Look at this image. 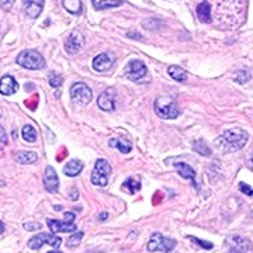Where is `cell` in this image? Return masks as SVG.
<instances>
[{
	"label": "cell",
	"instance_id": "obj_43",
	"mask_svg": "<svg viewBox=\"0 0 253 253\" xmlns=\"http://www.w3.org/2000/svg\"><path fill=\"white\" fill-rule=\"evenodd\" d=\"M228 253H241V252H236V251H234V249H229V252Z\"/></svg>",
	"mask_w": 253,
	"mask_h": 253
},
{
	"label": "cell",
	"instance_id": "obj_31",
	"mask_svg": "<svg viewBox=\"0 0 253 253\" xmlns=\"http://www.w3.org/2000/svg\"><path fill=\"white\" fill-rule=\"evenodd\" d=\"M7 141H9V138H7V132L4 131V128H3V126H0V151L7 145Z\"/></svg>",
	"mask_w": 253,
	"mask_h": 253
},
{
	"label": "cell",
	"instance_id": "obj_30",
	"mask_svg": "<svg viewBox=\"0 0 253 253\" xmlns=\"http://www.w3.org/2000/svg\"><path fill=\"white\" fill-rule=\"evenodd\" d=\"M249 79H251V73L248 72L246 69H245V71H239L235 78V81L238 82V83H242V84H244V83H246V82L249 81Z\"/></svg>",
	"mask_w": 253,
	"mask_h": 253
},
{
	"label": "cell",
	"instance_id": "obj_12",
	"mask_svg": "<svg viewBox=\"0 0 253 253\" xmlns=\"http://www.w3.org/2000/svg\"><path fill=\"white\" fill-rule=\"evenodd\" d=\"M226 245L229 246V249H234L236 252H241V253H246L251 251V248H252V244L248 241V239H245L242 236H229L228 239H226Z\"/></svg>",
	"mask_w": 253,
	"mask_h": 253
},
{
	"label": "cell",
	"instance_id": "obj_37",
	"mask_svg": "<svg viewBox=\"0 0 253 253\" xmlns=\"http://www.w3.org/2000/svg\"><path fill=\"white\" fill-rule=\"evenodd\" d=\"M78 197H79V193H78V190L76 189L71 190V196H69V199L75 201V200H78Z\"/></svg>",
	"mask_w": 253,
	"mask_h": 253
},
{
	"label": "cell",
	"instance_id": "obj_44",
	"mask_svg": "<svg viewBox=\"0 0 253 253\" xmlns=\"http://www.w3.org/2000/svg\"><path fill=\"white\" fill-rule=\"evenodd\" d=\"M0 114H1V111H0Z\"/></svg>",
	"mask_w": 253,
	"mask_h": 253
},
{
	"label": "cell",
	"instance_id": "obj_23",
	"mask_svg": "<svg viewBox=\"0 0 253 253\" xmlns=\"http://www.w3.org/2000/svg\"><path fill=\"white\" fill-rule=\"evenodd\" d=\"M62 4L65 10L69 11L71 14H81L83 9L81 0H62Z\"/></svg>",
	"mask_w": 253,
	"mask_h": 253
},
{
	"label": "cell",
	"instance_id": "obj_11",
	"mask_svg": "<svg viewBox=\"0 0 253 253\" xmlns=\"http://www.w3.org/2000/svg\"><path fill=\"white\" fill-rule=\"evenodd\" d=\"M44 187L49 193H56L58 191L59 179H58V174H56L52 166H46L45 172H44Z\"/></svg>",
	"mask_w": 253,
	"mask_h": 253
},
{
	"label": "cell",
	"instance_id": "obj_7",
	"mask_svg": "<svg viewBox=\"0 0 253 253\" xmlns=\"http://www.w3.org/2000/svg\"><path fill=\"white\" fill-rule=\"evenodd\" d=\"M61 244H62V239L59 236L54 235V234H45V232H42L40 235H36L34 238H31L30 242H28V246L31 249H34V251H38L42 245H51L54 249H56V248L61 246Z\"/></svg>",
	"mask_w": 253,
	"mask_h": 253
},
{
	"label": "cell",
	"instance_id": "obj_17",
	"mask_svg": "<svg viewBox=\"0 0 253 253\" xmlns=\"http://www.w3.org/2000/svg\"><path fill=\"white\" fill-rule=\"evenodd\" d=\"M82 170H83V162L79 161V159L69 161V162L65 165V168H63V173H65L66 176H69V177L78 176Z\"/></svg>",
	"mask_w": 253,
	"mask_h": 253
},
{
	"label": "cell",
	"instance_id": "obj_28",
	"mask_svg": "<svg viewBox=\"0 0 253 253\" xmlns=\"http://www.w3.org/2000/svg\"><path fill=\"white\" fill-rule=\"evenodd\" d=\"M82 238H83V232H81V231L76 232V234H73V235L66 241V246H68V248H76V246L82 242Z\"/></svg>",
	"mask_w": 253,
	"mask_h": 253
},
{
	"label": "cell",
	"instance_id": "obj_26",
	"mask_svg": "<svg viewBox=\"0 0 253 253\" xmlns=\"http://www.w3.org/2000/svg\"><path fill=\"white\" fill-rule=\"evenodd\" d=\"M21 134H23L24 141H27V142H34L37 139V131L33 126H24Z\"/></svg>",
	"mask_w": 253,
	"mask_h": 253
},
{
	"label": "cell",
	"instance_id": "obj_39",
	"mask_svg": "<svg viewBox=\"0 0 253 253\" xmlns=\"http://www.w3.org/2000/svg\"><path fill=\"white\" fill-rule=\"evenodd\" d=\"M100 219H101V221L107 219V212H103V214H100Z\"/></svg>",
	"mask_w": 253,
	"mask_h": 253
},
{
	"label": "cell",
	"instance_id": "obj_32",
	"mask_svg": "<svg viewBox=\"0 0 253 253\" xmlns=\"http://www.w3.org/2000/svg\"><path fill=\"white\" fill-rule=\"evenodd\" d=\"M190 239L193 241V242H196L200 246H203L204 249H212V246L214 245L211 244V242H206V241H201V239H197V238H194V236H190Z\"/></svg>",
	"mask_w": 253,
	"mask_h": 253
},
{
	"label": "cell",
	"instance_id": "obj_29",
	"mask_svg": "<svg viewBox=\"0 0 253 253\" xmlns=\"http://www.w3.org/2000/svg\"><path fill=\"white\" fill-rule=\"evenodd\" d=\"M48 81H49V84H51L54 89H59V87L62 86V76H61V75L51 73L49 78H48Z\"/></svg>",
	"mask_w": 253,
	"mask_h": 253
},
{
	"label": "cell",
	"instance_id": "obj_4",
	"mask_svg": "<svg viewBox=\"0 0 253 253\" xmlns=\"http://www.w3.org/2000/svg\"><path fill=\"white\" fill-rule=\"evenodd\" d=\"M155 111L161 118L166 120H173V118L179 117L180 111L176 107L174 101L169 97H159L155 103Z\"/></svg>",
	"mask_w": 253,
	"mask_h": 253
},
{
	"label": "cell",
	"instance_id": "obj_6",
	"mask_svg": "<svg viewBox=\"0 0 253 253\" xmlns=\"http://www.w3.org/2000/svg\"><path fill=\"white\" fill-rule=\"evenodd\" d=\"M69 93H71V99H72L73 103L81 104V106L89 104L91 99H93L91 89L84 83H75V84H72Z\"/></svg>",
	"mask_w": 253,
	"mask_h": 253
},
{
	"label": "cell",
	"instance_id": "obj_22",
	"mask_svg": "<svg viewBox=\"0 0 253 253\" xmlns=\"http://www.w3.org/2000/svg\"><path fill=\"white\" fill-rule=\"evenodd\" d=\"M96 10H106L110 7H117L123 4V0H91Z\"/></svg>",
	"mask_w": 253,
	"mask_h": 253
},
{
	"label": "cell",
	"instance_id": "obj_27",
	"mask_svg": "<svg viewBox=\"0 0 253 253\" xmlns=\"http://www.w3.org/2000/svg\"><path fill=\"white\" fill-rule=\"evenodd\" d=\"M123 190H126V193L129 194H135L138 190H141V183L132 179H128V180L123 184Z\"/></svg>",
	"mask_w": 253,
	"mask_h": 253
},
{
	"label": "cell",
	"instance_id": "obj_38",
	"mask_svg": "<svg viewBox=\"0 0 253 253\" xmlns=\"http://www.w3.org/2000/svg\"><path fill=\"white\" fill-rule=\"evenodd\" d=\"M24 3H27V1H31V3H40V4H44V0H23Z\"/></svg>",
	"mask_w": 253,
	"mask_h": 253
},
{
	"label": "cell",
	"instance_id": "obj_1",
	"mask_svg": "<svg viewBox=\"0 0 253 253\" xmlns=\"http://www.w3.org/2000/svg\"><path fill=\"white\" fill-rule=\"evenodd\" d=\"M249 139V134L242 128H231L226 129L222 135H219L215 141V146L221 152H234L242 149Z\"/></svg>",
	"mask_w": 253,
	"mask_h": 253
},
{
	"label": "cell",
	"instance_id": "obj_36",
	"mask_svg": "<svg viewBox=\"0 0 253 253\" xmlns=\"http://www.w3.org/2000/svg\"><path fill=\"white\" fill-rule=\"evenodd\" d=\"M65 222H68V224H73V221H75V218H76V215H75V212H71V211H68V212H65Z\"/></svg>",
	"mask_w": 253,
	"mask_h": 253
},
{
	"label": "cell",
	"instance_id": "obj_25",
	"mask_svg": "<svg viewBox=\"0 0 253 253\" xmlns=\"http://www.w3.org/2000/svg\"><path fill=\"white\" fill-rule=\"evenodd\" d=\"M193 148H194V151H196V152H199L200 155H204V156L211 155V149L208 148V145L206 144V141H204V139H197V141L193 144Z\"/></svg>",
	"mask_w": 253,
	"mask_h": 253
},
{
	"label": "cell",
	"instance_id": "obj_15",
	"mask_svg": "<svg viewBox=\"0 0 253 253\" xmlns=\"http://www.w3.org/2000/svg\"><path fill=\"white\" fill-rule=\"evenodd\" d=\"M18 89V83L16 79L10 75H6L0 79V93L4 96H10L14 94Z\"/></svg>",
	"mask_w": 253,
	"mask_h": 253
},
{
	"label": "cell",
	"instance_id": "obj_13",
	"mask_svg": "<svg viewBox=\"0 0 253 253\" xmlns=\"http://www.w3.org/2000/svg\"><path fill=\"white\" fill-rule=\"evenodd\" d=\"M113 65H114V56L111 54H107V52L97 55L93 59V68L97 72H106V71H109Z\"/></svg>",
	"mask_w": 253,
	"mask_h": 253
},
{
	"label": "cell",
	"instance_id": "obj_14",
	"mask_svg": "<svg viewBox=\"0 0 253 253\" xmlns=\"http://www.w3.org/2000/svg\"><path fill=\"white\" fill-rule=\"evenodd\" d=\"M174 168L177 169V173L180 174L181 177H184V179H187V180L191 181V184L196 187V189L199 190V184H197V181H196V172H194V169L187 165V163L184 162H176L174 163Z\"/></svg>",
	"mask_w": 253,
	"mask_h": 253
},
{
	"label": "cell",
	"instance_id": "obj_20",
	"mask_svg": "<svg viewBox=\"0 0 253 253\" xmlns=\"http://www.w3.org/2000/svg\"><path fill=\"white\" fill-rule=\"evenodd\" d=\"M168 73L170 75V78H172V79L180 82V83H184V82L187 81V72H186L183 68L177 66V65H170Z\"/></svg>",
	"mask_w": 253,
	"mask_h": 253
},
{
	"label": "cell",
	"instance_id": "obj_2",
	"mask_svg": "<svg viewBox=\"0 0 253 253\" xmlns=\"http://www.w3.org/2000/svg\"><path fill=\"white\" fill-rule=\"evenodd\" d=\"M17 63L26 69H42L45 66L42 55L36 49H26L20 52L17 56Z\"/></svg>",
	"mask_w": 253,
	"mask_h": 253
},
{
	"label": "cell",
	"instance_id": "obj_24",
	"mask_svg": "<svg viewBox=\"0 0 253 253\" xmlns=\"http://www.w3.org/2000/svg\"><path fill=\"white\" fill-rule=\"evenodd\" d=\"M24 9H26V13H27L30 17L37 18L40 14H41L42 9H44V4L27 1V3H24Z\"/></svg>",
	"mask_w": 253,
	"mask_h": 253
},
{
	"label": "cell",
	"instance_id": "obj_18",
	"mask_svg": "<svg viewBox=\"0 0 253 253\" xmlns=\"http://www.w3.org/2000/svg\"><path fill=\"white\" fill-rule=\"evenodd\" d=\"M197 16H199L200 21H203L206 24L211 23V6L208 1L200 3L199 7H197Z\"/></svg>",
	"mask_w": 253,
	"mask_h": 253
},
{
	"label": "cell",
	"instance_id": "obj_16",
	"mask_svg": "<svg viewBox=\"0 0 253 253\" xmlns=\"http://www.w3.org/2000/svg\"><path fill=\"white\" fill-rule=\"evenodd\" d=\"M46 224H48L49 229L54 234H59V232H76V228H78L75 224H68L65 221H58V219H46Z\"/></svg>",
	"mask_w": 253,
	"mask_h": 253
},
{
	"label": "cell",
	"instance_id": "obj_3",
	"mask_svg": "<svg viewBox=\"0 0 253 253\" xmlns=\"http://www.w3.org/2000/svg\"><path fill=\"white\" fill-rule=\"evenodd\" d=\"M111 173V166L106 159H99L96 165H94V169L91 172V183L94 186H99V187H104L107 186L109 183V176Z\"/></svg>",
	"mask_w": 253,
	"mask_h": 253
},
{
	"label": "cell",
	"instance_id": "obj_41",
	"mask_svg": "<svg viewBox=\"0 0 253 253\" xmlns=\"http://www.w3.org/2000/svg\"><path fill=\"white\" fill-rule=\"evenodd\" d=\"M249 168L253 170V155L251 156V159H249Z\"/></svg>",
	"mask_w": 253,
	"mask_h": 253
},
{
	"label": "cell",
	"instance_id": "obj_34",
	"mask_svg": "<svg viewBox=\"0 0 253 253\" xmlns=\"http://www.w3.org/2000/svg\"><path fill=\"white\" fill-rule=\"evenodd\" d=\"M239 190L244 191L245 194H248V196H253V189L251 186H248L246 183H241L239 184Z\"/></svg>",
	"mask_w": 253,
	"mask_h": 253
},
{
	"label": "cell",
	"instance_id": "obj_21",
	"mask_svg": "<svg viewBox=\"0 0 253 253\" xmlns=\"http://www.w3.org/2000/svg\"><path fill=\"white\" fill-rule=\"evenodd\" d=\"M14 159L21 165H31V163L37 162L38 156L36 152H27V151H21L14 155Z\"/></svg>",
	"mask_w": 253,
	"mask_h": 253
},
{
	"label": "cell",
	"instance_id": "obj_8",
	"mask_svg": "<svg viewBox=\"0 0 253 253\" xmlns=\"http://www.w3.org/2000/svg\"><path fill=\"white\" fill-rule=\"evenodd\" d=\"M146 75V66L142 61L132 59L129 61L126 68V76L132 82H139Z\"/></svg>",
	"mask_w": 253,
	"mask_h": 253
},
{
	"label": "cell",
	"instance_id": "obj_5",
	"mask_svg": "<svg viewBox=\"0 0 253 253\" xmlns=\"http://www.w3.org/2000/svg\"><path fill=\"white\" fill-rule=\"evenodd\" d=\"M176 246V241L170 238H165L162 234L155 232L151 236L149 242H148V251L149 252H170Z\"/></svg>",
	"mask_w": 253,
	"mask_h": 253
},
{
	"label": "cell",
	"instance_id": "obj_10",
	"mask_svg": "<svg viewBox=\"0 0 253 253\" xmlns=\"http://www.w3.org/2000/svg\"><path fill=\"white\" fill-rule=\"evenodd\" d=\"M116 97H117L116 89L109 87L100 94L97 104H99L100 109L104 110V111H113L116 109Z\"/></svg>",
	"mask_w": 253,
	"mask_h": 253
},
{
	"label": "cell",
	"instance_id": "obj_9",
	"mask_svg": "<svg viewBox=\"0 0 253 253\" xmlns=\"http://www.w3.org/2000/svg\"><path fill=\"white\" fill-rule=\"evenodd\" d=\"M83 44H84L83 36L78 31H73L65 41V51L71 55L78 54V52H81V49L83 48Z\"/></svg>",
	"mask_w": 253,
	"mask_h": 253
},
{
	"label": "cell",
	"instance_id": "obj_33",
	"mask_svg": "<svg viewBox=\"0 0 253 253\" xmlns=\"http://www.w3.org/2000/svg\"><path fill=\"white\" fill-rule=\"evenodd\" d=\"M24 228L27 231H37V229H41L42 225L40 222H28V224H24Z\"/></svg>",
	"mask_w": 253,
	"mask_h": 253
},
{
	"label": "cell",
	"instance_id": "obj_42",
	"mask_svg": "<svg viewBox=\"0 0 253 253\" xmlns=\"http://www.w3.org/2000/svg\"><path fill=\"white\" fill-rule=\"evenodd\" d=\"M48 253H63V252H61V251H58V249H55V251H51V252H48Z\"/></svg>",
	"mask_w": 253,
	"mask_h": 253
},
{
	"label": "cell",
	"instance_id": "obj_19",
	"mask_svg": "<svg viewBox=\"0 0 253 253\" xmlns=\"http://www.w3.org/2000/svg\"><path fill=\"white\" fill-rule=\"evenodd\" d=\"M110 146L113 148H117L118 151H121L123 154H129L131 149H132V145L131 142L126 139V138H114L110 141Z\"/></svg>",
	"mask_w": 253,
	"mask_h": 253
},
{
	"label": "cell",
	"instance_id": "obj_35",
	"mask_svg": "<svg viewBox=\"0 0 253 253\" xmlns=\"http://www.w3.org/2000/svg\"><path fill=\"white\" fill-rule=\"evenodd\" d=\"M14 4V0H0V6L4 10H10Z\"/></svg>",
	"mask_w": 253,
	"mask_h": 253
},
{
	"label": "cell",
	"instance_id": "obj_40",
	"mask_svg": "<svg viewBox=\"0 0 253 253\" xmlns=\"http://www.w3.org/2000/svg\"><path fill=\"white\" fill-rule=\"evenodd\" d=\"M3 232H4V224H3V222L0 221V235H1Z\"/></svg>",
	"mask_w": 253,
	"mask_h": 253
}]
</instances>
